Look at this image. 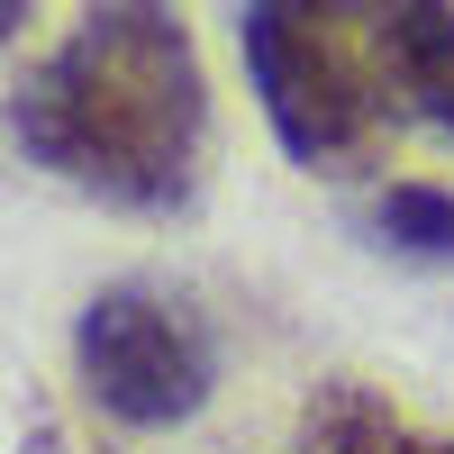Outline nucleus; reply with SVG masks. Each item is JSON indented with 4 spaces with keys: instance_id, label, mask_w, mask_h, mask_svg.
I'll list each match as a JSON object with an SVG mask.
<instances>
[{
    "instance_id": "nucleus-1",
    "label": "nucleus",
    "mask_w": 454,
    "mask_h": 454,
    "mask_svg": "<svg viewBox=\"0 0 454 454\" xmlns=\"http://www.w3.org/2000/svg\"><path fill=\"white\" fill-rule=\"evenodd\" d=\"M10 137L73 192L109 209L192 200L209 145V82L182 27V0H100L64 27V46L19 82Z\"/></svg>"
},
{
    "instance_id": "nucleus-2",
    "label": "nucleus",
    "mask_w": 454,
    "mask_h": 454,
    "mask_svg": "<svg viewBox=\"0 0 454 454\" xmlns=\"http://www.w3.org/2000/svg\"><path fill=\"white\" fill-rule=\"evenodd\" d=\"M246 73L291 164H364L400 119L382 0H246Z\"/></svg>"
},
{
    "instance_id": "nucleus-6",
    "label": "nucleus",
    "mask_w": 454,
    "mask_h": 454,
    "mask_svg": "<svg viewBox=\"0 0 454 454\" xmlns=\"http://www.w3.org/2000/svg\"><path fill=\"white\" fill-rule=\"evenodd\" d=\"M372 227H382V246L419 263H454V192H436V182H391L372 200Z\"/></svg>"
},
{
    "instance_id": "nucleus-5",
    "label": "nucleus",
    "mask_w": 454,
    "mask_h": 454,
    "mask_svg": "<svg viewBox=\"0 0 454 454\" xmlns=\"http://www.w3.org/2000/svg\"><path fill=\"white\" fill-rule=\"evenodd\" d=\"M391 10V64H400V109L454 137V0H382Z\"/></svg>"
},
{
    "instance_id": "nucleus-4",
    "label": "nucleus",
    "mask_w": 454,
    "mask_h": 454,
    "mask_svg": "<svg viewBox=\"0 0 454 454\" xmlns=\"http://www.w3.org/2000/svg\"><path fill=\"white\" fill-rule=\"evenodd\" d=\"M300 454H454V436H427L409 409H391L364 382H327L300 409Z\"/></svg>"
},
{
    "instance_id": "nucleus-3",
    "label": "nucleus",
    "mask_w": 454,
    "mask_h": 454,
    "mask_svg": "<svg viewBox=\"0 0 454 454\" xmlns=\"http://www.w3.org/2000/svg\"><path fill=\"white\" fill-rule=\"evenodd\" d=\"M73 355H82V382L109 419L128 427H182L200 419V400L218 382V355L200 318H182L155 291H100L82 327H73Z\"/></svg>"
},
{
    "instance_id": "nucleus-7",
    "label": "nucleus",
    "mask_w": 454,
    "mask_h": 454,
    "mask_svg": "<svg viewBox=\"0 0 454 454\" xmlns=\"http://www.w3.org/2000/svg\"><path fill=\"white\" fill-rule=\"evenodd\" d=\"M27 19H36V0H0V46H10V36H19Z\"/></svg>"
}]
</instances>
